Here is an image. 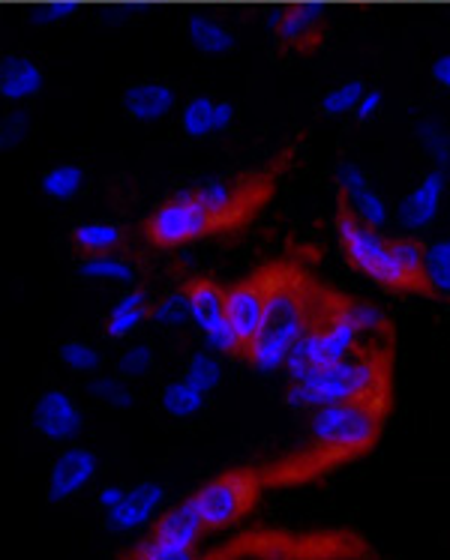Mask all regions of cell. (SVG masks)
Here are the masks:
<instances>
[{"instance_id": "cell-1", "label": "cell", "mask_w": 450, "mask_h": 560, "mask_svg": "<svg viewBox=\"0 0 450 560\" xmlns=\"http://www.w3.org/2000/svg\"><path fill=\"white\" fill-rule=\"evenodd\" d=\"M388 396V363L376 351H355L331 366L315 369L303 381H291L286 405L300 411H315L336 401L379 399Z\"/></svg>"}, {"instance_id": "cell-2", "label": "cell", "mask_w": 450, "mask_h": 560, "mask_svg": "<svg viewBox=\"0 0 450 560\" xmlns=\"http://www.w3.org/2000/svg\"><path fill=\"white\" fill-rule=\"evenodd\" d=\"M307 310H310V303H307L295 279H274L270 282L265 327L258 332L253 348L246 351V360L255 372L274 375L279 369H286L289 351L312 327Z\"/></svg>"}, {"instance_id": "cell-3", "label": "cell", "mask_w": 450, "mask_h": 560, "mask_svg": "<svg viewBox=\"0 0 450 560\" xmlns=\"http://www.w3.org/2000/svg\"><path fill=\"white\" fill-rule=\"evenodd\" d=\"M384 411H388V396L324 405L312 411L310 435L324 450L358 453L379 438Z\"/></svg>"}, {"instance_id": "cell-4", "label": "cell", "mask_w": 450, "mask_h": 560, "mask_svg": "<svg viewBox=\"0 0 450 560\" xmlns=\"http://www.w3.org/2000/svg\"><path fill=\"white\" fill-rule=\"evenodd\" d=\"M360 336L364 332L351 320L346 306H339L331 318H324L322 324H312L310 330L300 336L298 345L289 351V360H286V375H289V381H303L315 369L331 366L336 360L355 354L360 348Z\"/></svg>"}, {"instance_id": "cell-5", "label": "cell", "mask_w": 450, "mask_h": 560, "mask_svg": "<svg viewBox=\"0 0 450 560\" xmlns=\"http://www.w3.org/2000/svg\"><path fill=\"white\" fill-rule=\"evenodd\" d=\"M336 234L346 252V261L360 270L364 276L376 279L379 285L391 288V291H403V279L393 264L391 255V237H384L381 231L367 229L346 201H339V213H336Z\"/></svg>"}, {"instance_id": "cell-6", "label": "cell", "mask_w": 450, "mask_h": 560, "mask_svg": "<svg viewBox=\"0 0 450 560\" xmlns=\"http://www.w3.org/2000/svg\"><path fill=\"white\" fill-rule=\"evenodd\" d=\"M214 231H220L217 219L198 205L189 189H181L165 205L157 207L153 217L148 219V225H145L148 241L157 243V246H165V249L184 246V243H193L198 237H208Z\"/></svg>"}, {"instance_id": "cell-7", "label": "cell", "mask_w": 450, "mask_h": 560, "mask_svg": "<svg viewBox=\"0 0 450 560\" xmlns=\"http://www.w3.org/2000/svg\"><path fill=\"white\" fill-rule=\"evenodd\" d=\"M255 498H258V486L250 474H226V477H217L208 486H201L189 498V503L196 506L205 527L217 530V527L234 525L253 506Z\"/></svg>"}, {"instance_id": "cell-8", "label": "cell", "mask_w": 450, "mask_h": 560, "mask_svg": "<svg viewBox=\"0 0 450 560\" xmlns=\"http://www.w3.org/2000/svg\"><path fill=\"white\" fill-rule=\"evenodd\" d=\"M270 282H274V279L255 276V279H243L241 285H234L226 291V315H229L231 327L241 336L243 354L253 348V342L258 339V332L265 327Z\"/></svg>"}, {"instance_id": "cell-9", "label": "cell", "mask_w": 450, "mask_h": 560, "mask_svg": "<svg viewBox=\"0 0 450 560\" xmlns=\"http://www.w3.org/2000/svg\"><path fill=\"white\" fill-rule=\"evenodd\" d=\"M336 184H339V201L351 205L348 210L372 231H381L391 222V207L372 189L370 174L355 162H343L336 168Z\"/></svg>"}, {"instance_id": "cell-10", "label": "cell", "mask_w": 450, "mask_h": 560, "mask_svg": "<svg viewBox=\"0 0 450 560\" xmlns=\"http://www.w3.org/2000/svg\"><path fill=\"white\" fill-rule=\"evenodd\" d=\"M34 429L46 441L64 444V441H72L76 435H81L84 413H81V408L76 405L70 393L46 389L34 405Z\"/></svg>"}, {"instance_id": "cell-11", "label": "cell", "mask_w": 450, "mask_h": 560, "mask_svg": "<svg viewBox=\"0 0 450 560\" xmlns=\"http://www.w3.org/2000/svg\"><path fill=\"white\" fill-rule=\"evenodd\" d=\"M96 470H100V462H96L93 450H88V446L64 450L55 458L51 474H48V501L64 503L76 498L79 492H84L93 482V477H96Z\"/></svg>"}, {"instance_id": "cell-12", "label": "cell", "mask_w": 450, "mask_h": 560, "mask_svg": "<svg viewBox=\"0 0 450 560\" xmlns=\"http://www.w3.org/2000/svg\"><path fill=\"white\" fill-rule=\"evenodd\" d=\"M445 186H448V172L432 168L429 174L420 177V184L405 195L396 210V222L403 225L408 234L427 231L441 213V201H445Z\"/></svg>"}, {"instance_id": "cell-13", "label": "cell", "mask_w": 450, "mask_h": 560, "mask_svg": "<svg viewBox=\"0 0 450 560\" xmlns=\"http://www.w3.org/2000/svg\"><path fill=\"white\" fill-rule=\"evenodd\" d=\"M238 117V108L229 100H217V96H189L181 108V132L193 141H205L226 132Z\"/></svg>"}, {"instance_id": "cell-14", "label": "cell", "mask_w": 450, "mask_h": 560, "mask_svg": "<svg viewBox=\"0 0 450 560\" xmlns=\"http://www.w3.org/2000/svg\"><path fill=\"white\" fill-rule=\"evenodd\" d=\"M120 105H124V115L129 120L153 124V120H162V117L172 115L174 105H177V93H174L169 81L141 79L124 88Z\"/></svg>"}, {"instance_id": "cell-15", "label": "cell", "mask_w": 450, "mask_h": 560, "mask_svg": "<svg viewBox=\"0 0 450 560\" xmlns=\"http://www.w3.org/2000/svg\"><path fill=\"white\" fill-rule=\"evenodd\" d=\"M165 501V489L160 482H139L127 489V498L117 503L115 510L105 513V527L117 530V534H129L139 527L150 525V518L157 515V510Z\"/></svg>"}, {"instance_id": "cell-16", "label": "cell", "mask_w": 450, "mask_h": 560, "mask_svg": "<svg viewBox=\"0 0 450 560\" xmlns=\"http://www.w3.org/2000/svg\"><path fill=\"white\" fill-rule=\"evenodd\" d=\"M43 67L27 55H7L0 63V96L7 103H24L43 93Z\"/></svg>"}, {"instance_id": "cell-17", "label": "cell", "mask_w": 450, "mask_h": 560, "mask_svg": "<svg viewBox=\"0 0 450 560\" xmlns=\"http://www.w3.org/2000/svg\"><path fill=\"white\" fill-rule=\"evenodd\" d=\"M274 31H277L279 43H286V46L312 48L324 34V15L319 7L298 3V7L279 12L274 19Z\"/></svg>"}, {"instance_id": "cell-18", "label": "cell", "mask_w": 450, "mask_h": 560, "mask_svg": "<svg viewBox=\"0 0 450 560\" xmlns=\"http://www.w3.org/2000/svg\"><path fill=\"white\" fill-rule=\"evenodd\" d=\"M208 527L201 522V515L196 513V506L189 501H184L181 506H172L157 518L153 525V534L160 542H169V546H177V549H196V542L201 539Z\"/></svg>"}, {"instance_id": "cell-19", "label": "cell", "mask_w": 450, "mask_h": 560, "mask_svg": "<svg viewBox=\"0 0 450 560\" xmlns=\"http://www.w3.org/2000/svg\"><path fill=\"white\" fill-rule=\"evenodd\" d=\"M189 192L196 198L198 205L208 210L210 217L217 219V229H229V225H238L241 222L243 201L241 192L229 184V180H222V177H208V180H198L196 186H189Z\"/></svg>"}, {"instance_id": "cell-20", "label": "cell", "mask_w": 450, "mask_h": 560, "mask_svg": "<svg viewBox=\"0 0 450 560\" xmlns=\"http://www.w3.org/2000/svg\"><path fill=\"white\" fill-rule=\"evenodd\" d=\"M186 39L193 43L196 51L208 55V58H222L238 46L229 24L220 22L217 15H208V12H193L186 19Z\"/></svg>"}, {"instance_id": "cell-21", "label": "cell", "mask_w": 450, "mask_h": 560, "mask_svg": "<svg viewBox=\"0 0 450 560\" xmlns=\"http://www.w3.org/2000/svg\"><path fill=\"white\" fill-rule=\"evenodd\" d=\"M150 312H153V303H150L148 291L145 288H132V291H127L124 298L117 300L115 310L108 312L105 336L108 339H127L150 318Z\"/></svg>"}, {"instance_id": "cell-22", "label": "cell", "mask_w": 450, "mask_h": 560, "mask_svg": "<svg viewBox=\"0 0 450 560\" xmlns=\"http://www.w3.org/2000/svg\"><path fill=\"white\" fill-rule=\"evenodd\" d=\"M189 300V320L205 332L226 318V291L210 279H196L184 288Z\"/></svg>"}, {"instance_id": "cell-23", "label": "cell", "mask_w": 450, "mask_h": 560, "mask_svg": "<svg viewBox=\"0 0 450 560\" xmlns=\"http://www.w3.org/2000/svg\"><path fill=\"white\" fill-rule=\"evenodd\" d=\"M205 405H208V393H201L186 377H177L172 384H165L160 393V408L172 420H189V417L205 411Z\"/></svg>"}, {"instance_id": "cell-24", "label": "cell", "mask_w": 450, "mask_h": 560, "mask_svg": "<svg viewBox=\"0 0 450 560\" xmlns=\"http://www.w3.org/2000/svg\"><path fill=\"white\" fill-rule=\"evenodd\" d=\"M127 241V231L115 222H81L72 229V243L84 255H105L115 252Z\"/></svg>"}, {"instance_id": "cell-25", "label": "cell", "mask_w": 450, "mask_h": 560, "mask_svg": "<svg viewBox=\"0 0 450 560\" xmlns=\"http://www.w3.org/2000/svg\"><path fill=\"white\" fill-rule=\"evenodd\" d=\"M79 273L91 282H117V285H132L136 282V267L120 258L115 252H105V255H88L79 264Z\"/></svg>"}, {"instance_id": "cell-26", "label": "cell", "mask_w": 450, "mask_h": 560, "mask_svg": "<svg viewBox=\"0 0 450 560\" xmlns=\"http://www.w3.org/2000/svg\"><path fill=\"white\" fill-rule=\"evenodd\" d=\"M88 184V177L81 172L79 165H72V162H60V165H51L43 177H39V189L46 198L51 201H72L76 195L84 189Z\"/></svg>"}, {"instance_id": "cell-27", "label": "cell", "mask_w": 450, "mask_h": 560, "mask_svg": "<svg viewBox=\"0 0 450 560\" xmlns=\"http://www.w3.org/2000/svg\"><path fill=\"white\" fill-rule=\"evenodd\" d=\"M424 279H427L429 294L450 300V237L427 243Z\"/></svg>"}, {"instance_id": "cell-28", "label": "cell", "mask_w": 450, "mask_h": 560, "mask_svg": "<svg viewBox=\"0 0 450 560\" xmlns=\"http://www.w3.org/2000/svg\"><path fill=\"white\" fill-rule=\"evenodd\" d=\"M370 91L367 88V81L360 79H351V81H343V84H336L331 91L324 93L322 100V112L327 117H355L358 112L360 100H364V93Z\"/></svg>"}, {"instance_id": "cell-29", "label": "cell", "mask_w": 450, "mask_h": 560, "mask_svg": "<svg viewBox=\"0 0 450 560\" xmlns=\"http://www.w3.org/2000/svg\"><path fill=\"white\" fill-rule=\"evenodd\" d=\"M184 377L189 384H196L201 393H214L222 384V366L217 360V351H196V354L186 360Z\"/></svg>"}, {"instance_id": "cell-30", "label": "cell", "mask_w": 450, "mask_h": 560, "mask_svg": "<svg viewBox=\"0 0 450 560\" xmlns=\"http://www.w3.org/2000/svg\"><path fill=\"white\" fill-rule=\"evenodd\" d=\"M417 141L439 172H450V129L441 124L417 126Z\"/></svg>"}, {"instance_id": "cell-31", "label": "cell", "mask_w": 450, "mask_h": 560, "mask_svg": "<svg viewBox=\"0 0 450 560\" xmlns=\"http://www.w3.org/2000/svg\"><path fill=\"white\" fill-rule=\"evenodd\" d=\"M91 396L93 399H100L108 408H115V411H127L136 405V396H132V389L127 387V377H112V375H100L91 381Z\"/></svg>"}, {"instance_id": "cell-32", "label": "cell", "mask_w": 450, "mask_h": 560, "mask_svg": "<svg viewBox=\"0 0 450 560\" xmlns=\"http://www.w3.org/2000/svg\"><path fill=\"white\" fill-rule=\"evenodd\" d=\"M58 357L64 366L72 369V372H79V375H93L96 369L103 366V357H100V351H96L93 345L76 342V339L60 345Z\"/></svg>"}, {"instance_id": "cell-33", "label": "cell", "mask_w": 450, "mask_h": 560, "mask_svg": "<svg viewBox=\"0 0 450 560\" xmlns=\"http://www.w3.org/2000/svg\"><path fill=\"white\" fill-rule=\"evenodd\" d=\"M150 320L157 327H181L189 320V300H186V291H174V294H165L160 303H153V312H150Z\"/></svg>"}, {"instance_id": "cell-34", "label": "cell", "mask_w": 450, "mask_h": 560, "mask_svg": "<svg viewBox=\"0 0 450 560\" xmlns=\"http://www.w3.org/2000/svg\"><path fill=\"white\" fill-rule=\"evenodd\" d=\"M127 560H201L193 549H177V546H169V542H160L157 537H148L145 542H139L132 555Z\"/></svg>"}, {"instance_id": "cell-35", "label": "cell", "mask_w": 450, "mask_h": 560, "mask_svg": "<svg viewBox=\"0 0 450 560\" xmlns=\"http://www.w3.org/2000/svg\"><path fill=\"white\" fill-rule=\"evenodd\" d=\"M201 336H205V345H208L210 351H217V354H243L241 336H238V330L231 327L229 315H226L220 324L208 327Z\"/></svg>"}, {"instance_id": "cell-36", "label": "cell", "mask_w": 450, "mask_h": 560, "mask_svg": "<svg viewBox=\"0 0 450 560\" xmlns=\"http://www.w3.org/2000/svg\"><path fill=\"white\" fill-rule=\"evenodd\" d=\"M153 363H157V357H153V348L150 345H132V348H127L124 354H120V360H117V372H120V377H145L153 369Z\"/></svg>"}, {"instance_id": "cell-37", "label": "cell", "mask_w": 450, "mask_h": 560, "mask_svg": "<svg viewBox=\"0 0 450 560\" xmlns=\"http://www.w3.org/2000/svg\"><path fill=\"white\" fill-rule=\"evenodd\" d=\"M31 136V115L27 112H10L0 124V148H19L24 138Z\"/></svg>"}, {"instance_id": "cell-38", "label": "cell", "mask_w": 450, "mask_h": 560, "mask_svg": "<svg viewBox=\"0 0 450 560\" xmlns=\"http://www.w3.org/2000/svg\"><path fill=\"white\" fill-rule=\"evenodd\" d=\"M346 312L351 315V320L358 324L360 332H379L381 327H384V315H381L372 303H360V300H355V303H346Z\"/></svg>"}, {"instance_id": "cell-39", "label": "cell", "mask_w": 450, "mask_h": 560, "mask_svg": "<svg viewBox=\"0 0 450 560\" xmlns=\"http://www.w3.org/2000/svg\"><path fill=\"white\" fill-rule=\"evenodd\" d=\"M381 103H384V91H381V88H370V91L364 93V100H360L358 112H355V120H358V124L372 120V117L381 112Z\"/></svg>"}, {"instance_id": "cell-40", "label": "cell", "mask_w": 450, "mask_h": 560, "mask_svg": "<svg viewBox=\"0 0 450 560\" xmlns=\"http://www.w3.org/2000/svg\"><path fill=\"white\" fill-rule=\"evenodd\" d=\"M429 75H432V81H436L439 88L450 91V55H441V58L429 67Z\"/></svg>"}, {"instance_id": "cell-41", "label": "cell", "mask_w": 450, "mask_h": 560, "mask_svg": "<svg viewBox=\"0 0 450 560\" xmlns=\"http://www.w3.org/2000/svg\"><path fill=\"white\" fill-rule=\"evenodd\" d=\"M124 498H127V489H120V486H105L96 501H100V506L108 513V510H115L117 503L124 501Z\"/></svg>"}]
</instances>
